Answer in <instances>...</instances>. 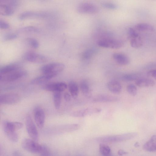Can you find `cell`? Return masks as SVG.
I'll use <instances>...</instances> for the list:
<instances>
[{
  "instance_id": "1",
  "label": "cell",
  "mask_w": 156,
  "mask_h": 156,
  "mask_svg": "<svg viewBox=\"0 0 156 156\" xmlns=\"http://www.w3.org/2000/svg\"><path fill=\"white\" fill-rule=\"evenodd\" d=\"M138 136L136 132H131L115 135L108 136L97 138L98 142L102 143H117L132 139Z\"/></svg>"
},
{
  "instance_id": "2",
  "label": "cell",
  "mask_w": 156,
  "mask_h": 156,
  "mask_svg": "<svg viewBox=\"0 0 156 156\" xmlns=\"http://www.w3.org/2000/svg\"><path fill=\"white\" fill-rule=\"evenodd\" d=\"M65 68V66L63 63H54L42 67L40 70L44 74L50 76L53 78L63 72Z\"/></svg>"
},
{
  "instance_id": "3",
  "label": "cell",
  "mask_w": 156,
  "mask_h": 156,
  "mask_svg": "<svg viewBox=\"0 0 156 156\" xmlns=\"http://www.w3.org/2000/svg\"><path fill=\"white\" fill-rule=\"evenodd\" d=\"M3 127L6 135L9 140L13 143H17L18 137L14 122L5 121L3 123Z\"/></svg>"
},
{
  "instance_id": "4",
  "label": "cell",
  "mask_w": 156,
  "mask_h": 156,
  "mask_svg": "<svg viewBox=\"0 0 156 156\" xmlns=\"http://www.w3.org/2000/svg\"><path fill=\"white\" fill-rule=\"evenodd\" d=\"M22 148L25 150L34 153L40 154L43 145L39 144L37 141L32 139L25 138L22 143Z\"/></svg>"
},
{
  "instance_id": "5",
  "label": "cell",
  "mask_w": 156,
  "mask_h": 156,
  "mask_svg": "<svg viewBox=\"0 0 156 156\" xmlns=\"http://www.w3.org/2000/svg\"><path fill=\"white\" fill-rule=\"evenodd\" d=\"M26 71L20 69L8 74H0V81L3 82L15 81L26 76Z\"/></svg>"
},
{
  "instance_id": "6",
  "label": "cell",
  "mask_w": 156,
  "mask_h": 156,
  "mask_svg": "<svg viewBox=\"0 0 156 156\" xmlns=\"http://www.w3.org/2000/svg\"><path fill=\"white\" fill-rule=\"evenodd\" d=\"M98 46L100 47L112 49H119L123 47V42L117 39H105L99 40L97 42Z\"/></svg>"
},
{
  "instance_id": "7",
  "label": "cell",
  "mask_w": 156,
  "mask_h": 156,
  "mask_svg": "<svg viewBox=\"0 0 156 156\" xmlns=\"http://www.w3.org/2000/svg\"><path fill=\"white\" fill-rule=\"evenodd\" d=\"M25 125L27 132L31 139L38 141L39 134L36 126L30 115L27 116L26 118Z\"/></svg>"
},
{
  "instance_id": "8",
  "label": "cell",
  "mask_w": 156,
  "mask_h": 156,
  "mask_svg": "<svg viewBox=\"0 0 156 156\" xmlns=\"http://www.w3.org/2000/svg\"><path fill=\"white\" fill-rule=\"evenodd\" d=\"M24 58L27 61L36 63H44L48 60L45 56L32 51L26 53Z\"/></svg>"
},
{
  "instance_id": "9",
  "label": "cell",
  "mask_w": 156,
  "mask_h": 156,
  "mask_svg": "<svg viewBox=\"0 0 156 156\" xmlns=\"http://www.w3.org/2000/svg\"><path fill=\"white\" fill-rule=\"evenodd\" d=\"M98 7L91 4L85 3L78 6L77 11L81 14H94L98 11Z\"/></svg>"
},
{
  "instance_id": "10",
  "label": "cell",
  "mask_w": 156,
  "mask_h": 156,
  "mask_svg": "<svg viewBox=\"0 0 156 156\" xmlns=\"http://www.w3.org/2000/svg\"><path fill=\"white\" fill-rule=\"evenodd\" d=\"M67 88V84L64 82L50 83L46 84L43 89L47 91L55 92H61L65 91Z\"/></svg>"
},
{
  "instance_id": "11",
  "label": "cell",
  "mask_w": 156,
  "mask_h": 156,
  "mask_svg": "<svg viewBox=\"0 0 156 156\" xmlns=\"http://www.w3.org/2000/svg\"><path fill=\"white\" fill-rule=\"evenodd\" d=\"M34 113L35 123L39 128L42 129L45 120V115L44 110L39 106H37L35 108Z\"/></svg>"
},
{
  "instance_id": "12",
  "label": "cell",
  "mask_w": 156,
  "mask_h": 156,
  "mask_svg": "<svg viewBox=\"0 0 156 156\" xmlns=\"http://www.w3.org/2000/svg\"><path fill=\"white\" fill-rule=\"evenodd\" d=\"M20 100L19 96L13 93L2 94L0 96V103L5 105H13L18 103Z\"/></svg>"
},
{
  "instance_id": "13",
  "label": "cell",
  "mask_w": 156,
  "mask_h": 156,
  "mask_svg": "<svg viewBox=\"0 0 156 156\" xmlns=\"http://www.w3.org/2000/svg\"><path fill=\"white\" fill-rule=\"evenodd\" d=\"M101 111L100 108H89L74 111L71 113L70 115L75 117H84L98 113Z\"/></svg>"
},
{
  "instance_id": "14",
  "label": "cell",
  "mask_w": 156,
  "mask_h": 156,
  "mask_svg": "<svg viewBox=\"0 0 156 156\" xmlns=\"http://www.w3.org/2000/svg\"><path fill=\"white\" fill-rule=\"evenodd\" d=\"M49 14L46 12H35L27 11L20 14L19 17L20 20H24L31 18H45L48 16Z\"/></svg>"
},
{
  "instance_id": "15",
  "label": "cell",
  "mask_w": 156,
  "mask_h": 156,
  "mask_svg": "<svg viewBox=\"0 0 156 156\" xmlns=\"http://www.w3.org/2000/svg\"><path fill=\"white\" fill-rule=\"evenodd\" d=\"M118 97L106 94H101L94 97L92 99V101L95 103L114 102L118 101Z\"/></svg>"
},
{
  "instance_id": "16",
  "label": "cell",
  "mask_w": 156,
  "mask_h": 156,
  "mask_svg": "<svg viewBox=\"0 0 156 156\" xmlns=\"http://www.w3.org/2000/svg\"><path fill=\"white\" fill-rule=\"evenodd\" d=\"M112 58L118 64L122 66L128 65L130 62L128 56L122 53H114L112 55Z\"/></svg>"
},
{
  "instance_id": "17",
  "label": "cell",
  "mask_w": 156,
  "mask_h": 156,
  "mask_svg": "<svg viewBox=\"0 0 156 156\" xmlns=\"http://www.w3.org/2000/svg\"><path fill=\"white\" fill-rule=\"evenodd\" d=\"M107 87L111 93L116 94L120 93L122 90L121 84L119 82L116 81H112L108 82Z\"/></svg>"
},
{
  "instance_id": "18",
  "label": "cell",
  "mask_w": 156,
  "mask_h": 156,
  "mask_svg": "<svg viewBox=\"0 0 156 156\" xmlns=\"http://www.w3.org/2000/svg\"><path fill=\"white\" fill-rule=\"evenodd\" d=\"M144 150L149 152L156 151V135L152 136L149 140L146 142L143 147Z\"/></svg>"
},
{
  "instance_id": "19",
  "label": "cell",
  "mask_w": 156,
  "mask_h": 156,
  "mask_svg": "<svg viewBox=\"0 0 156 156\" xmlns=\"http://www.w3.org/2000/svg\"><path fill=\"white\" fill-rule=\"evenodd\" d=\"M20 69V66L18 64H11L4 66L0 69V74H8Z\"/></svg>"
},
{
  "instance_id": "20",
  "label": "cell",
  "mask_w": 156,
  "mask_h": 156,
  "mask_svg": "<svg viewBox=\"0 0 156 156\" xmlns=\"http://www.w3.org/2000/svg\"><path fill=\"white\" fill-rule=\"evenodd\" d=\"M136 84L139 87L145 88L153 86L155 84V82L151 79L140 78L136 81Z\"/></svg>"
},
{
  "instance_id": "21",
  "label": "cell",
  "mask_w": 156,
  "mask_h": 156,
  "mask_svg": "<svg viewBox=\"0 0 156 156\" xmlns=\"http://www.w3.org/2000/svg\"><path fill=\"white\" fill-rule=\"evenodd\" d=\"M135 28L137 30L141 32H153L155 31L154 27L151 25L147 23L137 24L136 25Z\"/></svg>"
},
{
  "instance_id": "22",
  "label": "cell",
  "mask_w": 156,
  "mask_h": 156,
  "mask_svg": "<svg viewBox=\"0 0 156 156\" xmlns=\"http://www.w3.org/2000/svg\"><path fill=\"white\" fill-rule=\"evenodd\" d=\"M50 76L44 74L34 78L32 80L31 84H32L38 85L45 83L52 79Z\"/></svg>"
},
{
  "instance_id": "23",
  "label": "cell",
  "mask_w": 156,
  "mask_h": 156,
  "mask_svg": "<svg viewBox=\"0 0 156 156\" xmlns=\"http://www.w3.org/2000/svg\"><path fill=\"white\" fill-rule=\"evenodd\" d=\"M68 89L70 94L74 98L77 97L79 93V87L77 83L72 81L68 84Z\"/></svg>"
},
{
  "instance_id": "24",
  "label": "cell",
  "mask_w": 156,
  "mask_h": 156,
  "mask_svg": "<svg viewBox=\"0 0 156 156\" xmlns=\"http://www.w3.org/2000/svg\"><path fill=\"white\" fill-rule=\"evenodd\" d=\"M14 11L10 7L5 5L0 6V14L4 16H10L13 15Z\"/></svg>"
},
{
  "instance_id": "25",
  "label": "cell",
  "mask_w": 156,
  "mask_h": 156,
  "mask_svg": "<svg viewBox=\"0 0 156 156\" xmlns=\"http://www.w3.org/2000/svg\"><path fill=\"white\" fill-rule=\"evenodd\" d=\"M80 89L82 93L85 96L89 97L91 96L90 87L87 81H83L81 82Z\"/></svg>"
},
{
  "instance_id": "26",
  "label": "cell",
  "mask_w": 156,
  "mask_h": 156,
  "mask_svg": "<svg viewBox=\"0 0 156 156\" xmlns=\"http://www.w3.org/2000/svg\"><path fill=\"white\" fill-rule=\"evenodd\" d=\"M130 44L132 47L134 48H138L143 45V41L139 35L131 38Z\"/></svg>"
},
{
  "instance_id": "27",
  "label": "cell",
  "mask_w": 156,
  "mask_h": 156,
  "mask_svg": "<svg viewBox=\"0 0 156 156\" xmlns=\"http://www.w3.org/2000/svg\"><path fill=\"white\" fill-rule=\"evenodd\" d=\"M60 92H55L53 95V100L56 109H59L60 108L61 101V94Z\"/></svg>"
},
{
  "instance_id": "28",
  "label": "cell",
  "mask_w": 156,
  "mask_h": 156,
  "mask_svg": "<svg viewBox=\"0 0 156 156\" xmlns=\"http://www.w3.org/2000/svg\"><path fill=\"white\" fill-rule=\"evenodd\" d=\"M99 150L100 153L103 156H110L111 154L110 148L107 145L103 143H101L99 145Z\"/></svg>"
},
{
  "instance_id": "29",
  "label": "cell",
  "mask_w": 156,
  "mask_h": 156,
  "mask_svg": "<svg viewBox=\"0 0 156 156\" xmlns=\"http://www.w3.org/2000/svg\"><path fill=\"white\" fill-rule=\"evenodd\" d=\"M139 75L135 74H126L122 77V80L125 82H129L136 81L140 78Z\"/></svg>"
},
{
  "instance_id": "30",
  "label": "cell",
  "mask_w": 156,
  "mask_h": 156,
  "mask_svg": "<svg viewBox=\"0 0 156 156\" xmlns=\"http://www.w3.org/2000/svg\"><path fill=\"white\" fill-rule=\"evenodd\" d=\"M96 51L94 48H89L85 51L82 53V58L84 60L91 58L96 53Z\"/></svg>"
},
{
  "instance_id": "31",
  "label": "cell",
  "mask_w": 156,
  "mask_h": 156,
  "mask_svg": "<svg viewBox=\"0 0 156 156\" xmlns=\"http://www.w3.org/2000/svg\"><path fill=\"white\" fill-rule=\"evenodd\" d=\"M18 31L20 32L38 33L40 31L38 28L35 27L29 26L20 28Z\"/></svg>"
},
{
  "instance_id": "32",
  "label": "cell",
  "mask_w": 156,
  "mask_h": 156,
  "mask_svg": "<svg viewBox=\"0 0 156 156\" xmlns=\"http://www.w3.org/2000/svg\"><path fill=\"white\" fill-rule=\"evenodd\" d=\"M126 91L127 93L133 96H135L137 93V88L133 84H129L127 86Z\"/></svg>"
},
{
  "instance_id": "33",
  "label": "cell",
  "mask_w": 156,
  "mask_h": 156,
  "mask_svg": "<svg viewBox=\"0 0 156 156\" xmlns=\"http://www.w3.org/2000/svg\"><path fill=\"white\" fill-rule=\"evenodd\" d=\"M27 41L28 44L32 48L35 49L39 48V44L37 39L32 38H28L27 39Z\"/></svg>"
},
{
  "instance_id": "34",
  "label": "cell",
  "mask_w": 156,
  "mask_h": 156,
  "mask_svg": "<svg viewBox=\"0 0 156 156\" xmlns=\"http://www.w3.org/2000/svg\"><path fill=\"white\" fill-rule=\"evenodd\" d=\"M18 35L15 33H8L5 34L4 39L5 41H10L15 39L18 38Z\"/></svg>"
},
{
  "instance_id": "35",
  "label": "cell",
  "mask_w": 156,
  "mask_h": 156,
  "mask_svg": "<svg viewBox=\"0 0 156 156\" xmlns=\"http://www.w3.org/2000/svg\"><path fill=\"white\" fill-rule=\"evenodd\" d=\"M104 8L110 10H116L117 8V6L115 4L110 3H105L102 4Z\"/></svg>"
},
{
  "instance_id": "36",
  "label": "cell",
  "mask_w": 156,
  "mask_h": 156,
  "mask_svg": "<svg viewBox=\"0 0 156 156\" xmlns=\"http://www.w3.org/2000/svg\"><path fill=\"white\" fill-rule=\"evenodd\" d=\"M129 37L130 39L137 37L139 35L137 32L133 28H130L128 31Z\"/></svg>"
},
{
  "instance_id": "37",
  "label": "cell",
  "mask_w": 156,
  "mask_h": 156,
  "mask_svg": "<svg viewBox=\"0 0 156 156\" xmlns=\"http://www.w3.org/2000/svg\"><path fill=\"white\" fill-rule=\"evenodd\" d=\"M50 152L48 148L46 146L43 145L42 150L40 155L43 156H48L50 155Z\"/></svg>"
},
{
  "instance_id": "38",
  "label": "cell",
  "mask_w": 156,
  "mask_h": 156,
  "mask_svg": "<svg viewBox=\"0 0 156 156\" xmlns=\"http://www.w3.org/2000/svg\"><path fill=\"white\" fill-rule=\"evenodd\" d=\"M10 27L9 24L5 21L0 20V28L2 29H7Z\"/></svg>"
},
{
  "instance_id": "39",
  "label": "cell",
  "mask_w": 156,
  "mask_h": 156,
  "mask_svg": "<svg viewBox=\"0 0 156 156\" xmlns=\"http://www.w3.org/2000/svg\"><path fill=\"white\" fill-rule=\"evenodd\" d=\"M148 76L153 77L156 80V70H153L150 71L147 74Z\"/></svg>"
},
{
  "instance_id": "40",
  "label": "cell",
  "mask_w": 156,
  "mask_h": 156,
  "mask_svg": "<svg viewBox=\"0 0 156 156\" xmlns=\"http://www.w3.org/2000/svg\"><path fill=\"white\" fill-rule=\"evenodd\" d=\"M64 98L65 100L67 102H69L71 100V96L67 93H66L64 94Z\"/></svg>"
},
{
  "instance_id": "41",
  "label": "cell",
  "mask_w": 156,
  "mask_h": 156,
  "mask_svg": "<svg viewBox=\"0 0 156 156\" xmlns=\"http://www.w3.org/2000/svg\"><path fill=\"white\" fill-rule=\"evenodd\" d=\"M117 153L119 155L122 156L124 155H126L128 153L123 150H118Z\"/></svg>"
},
{
  "instance_id": "42",
  "label": "cell",
  "mask_w": 156,
  "mask_h": 156,
  "mask_svg": "<svg viewBox=\"0 0 156 156\" xmlns=\"http://www.w3.org/2000/svg\"><path fill=\"white\" fill-rule=\"evenodd\" d=\"M134 146L136 147H139V144L138 143H136L135 144Z\"/></svg>"
},
{
  "instance_id": "43",
  "label": "cell",
  "mask_w": 156,
  "mask_h": 156,
  "mask_svg": "<svg viewBox=\"0 0 156 156\" xmlns=\"http://www.w3.org/2000/svg\"><path fill=\"white\" fill-rule=\"evenodd\" d=\"M42 1H45V0H42Z\"/></svg>"
}]
</instances>
